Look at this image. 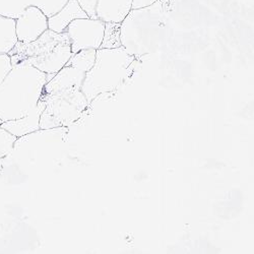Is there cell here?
<instances>
[{"instance_id":"1","label":"cell","mask_w":254,"mask_h":254,"mask_svg":"<svg viewBox=\"0 0 254 254\" xmlns=\"http://www.w3.org/2000/svg\"><path fill=\"white\" fill-rule=\"evenodd\" d=\"M47 74L28 61L12 64L0 83V122L22 118L29 114L43 96Z\"/></svg>"},{"instance_id":"2","label":"cell","mask_w":254,"mask_h":254,"mask_svg":"<svg viewBox=\"0 0 254 254\" xmlns=\"http://www.w3.org/2000/svg\"><path fill=\"white\" fill-rule=\"evenodd\" d=\"M140 68V59L130 55L122 46L98 49L93 67L84 76L81 92L88 102L113 93L128 81Z\"/></svg>"},{"instance_id":"3","label":"cell","mask_w":254,"mask_h":254,"mask_svg":"<svg viewBox=\"0 0 254 254\" xmlns=\"http://www.w3.org/2000/svg\"><path fill=\"white\" fill-rule=\"evenodd\" d=\"M167 20L162 0L131 9L120 23L121 46L135 58L155 53L163 43Z\"/></svg>"},{"instance_id":"4","label":"cell","mask_w":254,"mask_h":254,"mask_svg":"<svg viewBox=\"0 0 254 254\" xmlns=\"http://www.w3.org/2000/svg\"><path fill=\"white\" fill-rule=\"evenodd\" d=\"M8 54L12 64L25 60L46 74H55L65 66L72 52L66 32L55 33L48 29L31 43L17 42Z\"/></svg>"},{"instance_id":"5","label":"cell","mask_w":254,"mask_h":254,"mask_svg":"<svg viewBox=\"0 0 254 254\" xmlns=\"http://www.w3.org/2000/svg\"><path fill=\"white\" fill-rule=\"evenodd\" d=\"M68 127L39 129L32 133L17 137L12 151L3 162L1 172L15 167L32 165L50 155L64 143Z\"/></svg>"},{"instance_id":"6","label":"cell","mask_w":254,"mask_h":254,"mask_svg":"<svg viewBox=\"0 0 254 254\" xmlns=\"http://www.w3.org/2000/svg\"><path fill=\"white\" fill-rule=\"evenodd\" d=\"M42 98L45 100V109L40 117V129L69 127L90 107L81 90H68Z\"/></svg>"},{"instance_id":"7","label":"cell","mask_w":254,"mask_h":254,"mask_svg":"<svg viewBox=\"0 0 254 254\" xmlns=\"http://www.w3.org/2000/svg\"><path fill=\"white\" fill-rule=\"evenodd\" d=\"M65 32L70 41L72 54L84 49L98 50L104 37L105 22L99 18H76L67 26Z\"/></svg>"},{"instance_id":"8","label":"cell","mask_w":254,"mask_h":254,"mask_svg":"<svg viewBox=\"0 0 254 254\" xmlns=\"http://www.w3.org/2000/svg\"><path fill=\"white\" fill-rule=\"evenodd\" d=\"M48 30V17L37 6L27 7L15 19L17 42L31 43Z\"/></svg>"},{"instance_id":"9","label":"cell","mask_w":254,"mask_h":254,"mask_svg":"<svg viewBox=\"0 0 254 254\" xmlns=\"http://www.w3.org/2000/svg\"><path fill=\"white\" fill-rule=\"evenodd\" d=\"M84 76H86V72L75 67L68 65L63 66L49 81L46 82L43 96L54 95L68 90H81Z\"/></svg>"},{"instance_id":"10","label":"cell","mask_w":254,"mask_h":254,"mask_svg":"<svg viewBox=\"0 0 254 254\" xmlns=\"http://www.w3.org/2000/svg\"><path fill=\"white\" fill-rule=\"evenodd\" d=\"M44 109L45 100L41 98L36 107L29 114L22 118L1 122V126L16 137L32 133L40 129V117Z\"/></svg>"},{"instance_id":"11","label":"cell","mask_w":254,"mask_h":254,"mask_svg":"<svg viewBox=\"0 0 254 254\" xmlns=\"http://www.w3.org/2000/svg\"><path fill=\"white\" fill-rule=\"evenodd\" d=\"M132 0H98L97 16L105 23L120 24L131 10Z\"/></svg>"},{"instance_id":"12","label":"cell","mask_w":254,"mask_h":254,"mask_svg":"<svg viewBox=\"0 0 254 254\" xmlns=\"http://www.w3.org/2000/svg\"><path fill=\"white\" fill-rule=\"evenodd\" d=\"M87 17L88 14L80 7L77 0H68L57 13L48 17V29L55 33H64L72 20Z\"/></svg>"},{"instance_id":"13","label":"cell","mask_w":254,"mask_h":254,"mask_svg":"<svg viewBox=\"0 0 254 254\" xmlns=\"http://www.w3.org/2000/svg\"><path fill=\"white\" fill-rule=\"evenodd\" d=\"M16 43L15 19L0 15V55L8 54Z\"/></svg>"},{"instance_id":"14","label":"cell","mask_w":254,"mask_h":254,"mask_svg":"<svg viewBox=\"0 0 254 254\" xmlns=\"http://www.w3.org/2000/svg\"><path fill=\"white\" fill-rule=\"evenodd\" d=\"M96 52L97 50L95 49L80 50L71 55L65 65L75 67L87 73L94 65L96 60Z\"/></svg>"},{"instance_id":"15","label":"cell","mask_w":254,"mask_h":254,"mask_svg":"<svg viewBox=\"0 0 254 254\" xmlns=\"http://www.w3.org/2000/svg\"><path fill=\"white\" fill-rule=\"evenodd\" d=\"M35 0H0V15L16 19Z\"/></svg>"},{"instance_id":"16","label":"cell","mask_w":254,"mask_h":254,"mask_svg":"<svg viewBox=\"0 0 254 254\" xmlns=\"http://www.w3.org/2000/svg\"><path fill=\"white\" fill-rule=\"evenodd\" d=\"M121 47L120 24L105 23V32L101 47L102 49H114Z\"/></svg>"},{"instance_id":"17","label":"cell","mask_w":254,"mask_h":254,"mask_svg":"<svg viewBox=\"0 0 254 254\" xmlns=\"http://www.w3.org/2000/svg\"><path fill=\"white\" fill-rule=\"evenodd\" d=\"M16 138V136L5 130L1 126V122H0V171L2 170L4 160L12 151V147Z\"/></svg>"},{"instance_id":"18","label":"cell","mask_w":254,"mask_h":254,"mask_svg":"<svg viewBox=\"0 0 254 254\" xmlns=\"http://www.w3.org/2000/svg\"><path fill=\"white\" fill-rule=\"evenodd\" d=\"M67 1L68 0H35L34 6H37L47 17H50L57 13Z\"/></svg>"},{"instance_id":"19","label":"cell","mask_w":254,"mask_h":254,"mask_svg":"<svg viewBox=\"0 0 254 254\" xmlns=\"http://www.w3.org/2000/svg\"><path fill=\"white\" fill-rule=\"evenodd\" d=\"M77 2L90 18H93V19L98 18L97 12H96L98 0H77Z\"/></svg>"},{"instance_id":"20","label":"cell","mask_w":254,"mask_h":254,"mask_svg":"<svg viewBox=\"0 0 254 254\" xmlns=\"http://www.w3.org/2000/svg\"><path fill=\"white\" fill-rule=\"evenodd\" d=\"M12 68V62L9 54L0 55V83L3 81L7 73Z\"/></svg>"},{"instance_id":"21","label":"cell","mask_w":254,"mask_h":254,"mask_svg":"<svg viewBox=\"0 0 254 254\" xmlns=\"http://www.w3.org/2000/svg\"><path fill=\"white\" fill-rule=\"evenodd\" d=\"M156 1L157 0H132L131 9H137V8L150 6L153 3H155Z\"/></svg>"}]
</instances>
